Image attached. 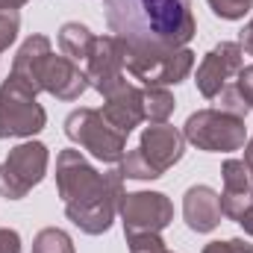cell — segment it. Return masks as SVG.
Wrapping results in <instances>:
<instances>
[{"label":"cell","instance_id":"6da1fadb","mask_svg":"<svg viewBox=\"0 0 253 253\" xmlns=\"http://www.w3.org/2000/svg\"><path fill=\"white\" fill-rule=\"evenodd\" d=\"M56 189L65 200V215L85 236H103L124 197V174L112 168L94 171L80 150H59L56 156Z\"/></svg>","mask_w":253,"mask_h":253},{"label":"cell","instance_id":"7a4b0ae2","mask_svg":"<svg viewBox=\"0 0 253 253\" xmlns=\"http://www.w3.org/2000/svg\"><path fill=\"white\" fill-rule=\"evenodd\" d=\"M103 12L126 50H180L194 39L191 0H103Z\"/></svg>","mask_w":253,"mask_h":253},{"label":"cell","instance_id":"3957f363","mask_svg":"<svg viewBox=\"0 0 253 253\" xmlns=\"http://www.w3.org/2000/svg\"><path fill=\"white\" fill-rule=\"evenodd\" d=\"M65 135L106 165L121 162L126 153V135H121L115 126H109V121L100 115V109H88V106L74 109L65 118Z\"/></svg>","mask_w":253,"mask_h":253},{"label":"cell","instance_id":"277c9868","mask_svg":"<svg viewBox=\"0 0 253 253\" xmlns=\"http://www.w3.org/2000/svg\"><path fill=\"white\" fill-rule=\"evenodd\" d=\"M183 138L206 153H233L245 147L248 126H245V118H236L230 112L200 109L189 115V121L183 126Z\"/></svg>","mask_w":253,"mask_h":253},{"label":"cell","instance_id":"5b68a950","mask_svg":"<svg viewBox=\"0 0 253 253\" xmlns=\"http://www.w3.org/2000/svg\"><path fill=\"white\" fill-rule=\"evenodd\" d=\"M124 68L141 80L147 88H165L183 83L194 68V53L189 47L180 50H126L124 47Z\"/></svg>","mask_w":253,"mask_h":253},{"label":"cell","instance_id":"8992f818","mask_svg":"<svg viewBox=\"0 0 253 253\" xmlns=\"http://www.w3.org/2000/svg\"><path fill=\"white\" fill-rule=\"evenodd\" d=\"M47 147L42 141H24L0 162V194L21 200L36 189L47 174Z\"/></svg>","mask_w":253,"mask_h":253},{"label":"cell","instance_id":"52a82bcc","mask_svg":"<svg viewBox=\"0 0 253 253\" xmlns=\"http://www.w3.org/2000/svg\"><path fill=\"white\" fill-rule=\"evenodd\" d=\"M47 124V112L36 103V94L27 91L18 80L6 77L0 85V138H30Z\"/></svg>","mask_w":253,"mask_h":253},{"label":"cell","instance_id":"ba28073f","mask_svg":"<svg viewBox=\"0 0 253 253\" xmlns=\"http://www.w3.org/2000/svg\"><path fill=\"white\" fill-rule=\"evenodd\" d=\"M121 221L124 233H162L174 221V206L162 191H129L121 197Z\"/></svg>","mask_w":253,"mask_h":253},{"label":"cell","instance_id":"9c48e42d","mask_svg":"<svg viewBox=\"0 0 253 253\" xmlns=\"http://www.w3.org/2000/svg\"><path fill=\"white\" fill-rule=\"evenodd\" d=\"M85 77H88V85H94L103 97H109L126 83L124 42L118 36H94L91 53L85 59Z\"/></svg>","mask_w":253,"mask_h":253},{"label":"cell","instance_id":"30bf717a","mask_svg":"<svg viewBox=\"0 0 253 253\" xmlns=\"http://www.w3.org/2000/svg\"><path fill=\"white\" fill-rule=\"evenodd\" d=\"M242 68H245V50H242L239 42H221V44H215V47L203 56L200 68H197V77H194L197 91H200L206 100H215V97L221 94V88L230 85V80H233Z\"/></svg>","mask_w":253,"mask_h":253},{"label":"cell","instance_id":"8fae6325","mask_svg":"<svg viewBox=\"0 0 253 253\" xmlns=\"http://www.w3.org/2000/svg\"><path fill=\"white\" fill-rule=\"evenodd\" d=\"M138 150L141 156L147 159V165L162 177L168 168H174L180 159H183V150H186V138L177 126L168 124H150L141 132V141H138Z\"/></svg>","mask_w":253,"mask_h":253},{"label":"cell","instance_id":"7c38bea8","mask_svg":"<svg viewBox=\"0 0 253 253\" xmlns=\"http://www.w3.org/2000/svg\"><path fill=\"white\" fill-rule=\"evenodd\" d=\"M224 177V191H221V215L230 221H242V215L248 212L253 200V180L251 171L242 159H227L221 168Z\"/></svg>","mask_w":253,"mask_h":253},{"label":"cell","instance_id":"4fadbf2b","mask_svg":"<svg viewBox=\"0 0 253 253\" xmlns=\"http://www.w3.org/2000/svg\"><path fill=\"white\" fill-rule=\"evenodd\" d=\"M50 56H53L50 39H47V36H30V39L21 44L15 62H12V74H9V77L18 80L27 91L39 94V91H44V88H42V71H44V65H47Z\"/></svg>","mask_w":253,"mask_h":253},{"label":"cell","instance_id":"5bb4252c","mask_svg":"<svg viewBox=\"0 0 253 253\" xmlns=\"http://www.w3.org/2000/svg\"><path fill=\"white\" fill-rule=\"evenodd\" d=\"M42 88L47 94H53L56 100H77L88 88V77H85V71H80V65L74 59L50 56L42 71Z\"/></svg>","mask_w":253,"mask_h":253},{"label":"cell","instance_id":"9a60e30c","mask_svg":"<svg viewBox=\"0 0 253 253\" xmlns=\"http://www.w3.org/2000/svg\"><path fill=\"white\" fill-rule=\"evenodd\" d=\"M100 115L109 121V126H115L121 135H129L135 126L144 121V106H141V88L124 83L118 91H112L100 109Z\"/></svg>","mask_w":253,"mask_h":253},{"label":"cell","instance_id":"2e32d148","mask_svg":"<svg viewBox=\"0 0 253 253\" xmlns=\"http://www.w3.org/2000/svg\"><path fill=\"white\" fill-rule=\"evenodd\" d=\"M183 218L194 233H212L221 224V194L209 186H191L183 197Z\"/></svg>","mask_w":253,"mask_h":253},{"label":"cell","instance_id":"e0dca14e","mask_svg":"<svg viewBox=\"0 0 253 253\" xmlns=\"http://www.w3.org/2000/svg\"><path fill=\"white\" fill-rule=\"evenodd\" d=\"M91 44H94V36H91V30L85 24H80V21L62 24V30H59V47H62V53L68 59L85 62L88 53H91Z\"/></svg>","mask_w":253,"mask_h":253},{"label":"cell","instance_id":"ac0fdd59","mask_svg":"<svg viewBox=\"0 0 253 253\" xmlns=\"http://www.w3.org/2000/svg\"><path fill=\"white\" fill-rule=\"evenodd\" d=\"M141 106H144V121L150 124H165L174 109H177V100L168 88H144L141 91Z\"/></svg>","mask_w":253,"mask_h":253},{"label":"cell","instance_id":"d6986e66","mask_svg":"<svg viewBox=\"0 0 253 253\" xmlns=\"http://www.w3.org/2000/svg\"><path fill=\"white\" fill-rule=\"evenodd\" d=\"M33 253H74V242L65 230L47 227L33 239Z\"/></svg>","mask_w":253,"mask_h":253},{"label":"cell","instance_id":"ffe728a7","mask_svg":"<svg viewBox=\"0 0 253 253\" xmlns=\"http://www.w3.org/2000/svg\"><path fill=\"white\" fill-rule=\"evenodd\" d=\"M121 174H124L126 180H159V174L147 165V159L141 156L138 147L129 150V153H124V159H121Z\"/></svg>","mask_w":253,"mask_h":253},{"label":"cell","instance_id":"44dd1931","mask_svg":"<svg viewBox=\"0 0 253 253\" xmlns=\"http://www.w3.org/2000/svg\"><path fill=\"white\" fill-rule=\"evenodd\" d=\"M218 100V109L221 112H230V115H236V118H248L253 109H251V103L239 94V88H236V83H230V85H224L221 88V94L215 97Z\"/></svg>","mask_w":253,"mask_h":253},{"label":"cell","instance_id":"7402d4cb","mask_svg":"<svg viewBox=\"0 0 253 253\" xmlns=\"http://www.w3.org/2000/svg\"><path fill=\"white\" fill-rule=\"evenodd\" d=\"M206 3L221 21H242L253 6V0H206Z\"/></svg>","mask_w":253,"mask_h":253},{"label":"cell","instance_id":"603a6c76","mask_svg":"<svg viewBox=\"0 0 253 253\" xmlns=\"http://www.w3.org/2000/svg\"><path fill=\"white\" fill-rule=\"evenodd\" d=\"M126 245H129V253H168L165 242L159 239V233H135V236H126Z\"/></svg>","mask_w":253,"mask_h":253},{"label":"cell","instance_id":"cb8c5ba5","mask_svg":"<svg viewBox=\"0 0 253 253\" xmlns=\"http://www.w3.org/2000/svg\"><path fill=\"white\" fill-rule=\"evenodd\" d=\"M21 30V15L18 12H0V53L18 39Z\"/></svg>","mask_w":253,"mask_h":253},{"label":"cell","instance_id":"d4e9b609","mask_svg":"<svg viewBox=\"0 0 253 253\" xmlns=\"http://www.w3.org/2000/svg\"><path fill=\"white\" fill-rule=\"evenodd\" d=\"M236 77H239V80H236V88H239V94H242V97L251 103V109H253V65L242 68Z\"/></svg>","mask_w":253,"mask_h":253},{"label":"cell","instance_id":"484cf974","mask_svg":"<svg viewBox=\"0 0 253 253\" xmlns=\"http://www.w3.org/2000/svg\"><path fill=\"white\" fill-rule=\"evenodd\" d=\"M0 253H21V236L9 227L0 230Z\"/></svg>","mask_w":253,"mask_h":253},{"label":"cell","instance_id":"4316f807","mask_svg":"<svg viewBox=\"0 0 253 253\" xmlns=\"http://www.w3.org/2000/svg\"><path fill=\"white\" fill-rule=\"evenodd\" d=\"M239 44H242V50L253 56V18L245 24V30H242V36H239Z\"/></svg>","mask_w":253,"mask_h":253},{"label":"cell","instance_id":"83f0119b","mask_svg":"<svg viewBox=\"0 0 253 253\" xmlns=\"http://www.w3.org/2000/svg\"><path fill=\"white\" fill-rule=\"evenodd\" d=\"M230 251L233 253H253V245L245 239H230Z\"/></svg>","mask_w":253,"mask_h":253},{"label":"cell","instance_id":"f1b7e54d","mask_svg":"<svg viewBox=\"0 0 253 253\" xmlns=\"http://www.w3.org/2000/svg\"><path fill=\"white\" fill-rule=\"evenodd\" d=\"M203 253H233V251H230V242H209L203 248Z\"/></svg>","mask_w":253,"mask_h":253},{"label":"cell","instance_id":"f546056e","mask_svg":"<svg viewBox=\"0 0 253 253\" xmlns=\"http://www.w3.org/2000/svg\"><path fill=\"white\" fill-rule=\"evenodd\" d=\"M242 227H245V233L248 236H253V200H251V206H248V212L242 215V221H239Z\"/></svg>","mask_w":253,"mask_h":253},{"label":"cell","instance_id":"4dcf8cb0","mask_svg":"<svg viewBox=\"0 0 253 253\" xmlns=\"http://www.w3.org/2000/svg\"><path fill=\"white\" fill-rule=\"evenodd\" d=\"M245 165H248V171H251V180H253V135L248 138V144H245V159H242Z\"/></svg>","mask_w":253,"mask_h":253},{"label":"cell","instance_id":"1f68e13d","mask_svg":"<svg viewBox=\"0 0 253 253\" xmlns=\"http://www.w3.org/2000/svg\"><path fill=\"white\" fill-rule=\"evenodd\" d=\"M24 3H30V0H0V12H18Z\"/></svg>","mask_w":253,"mask_h":253}]
</instances>
